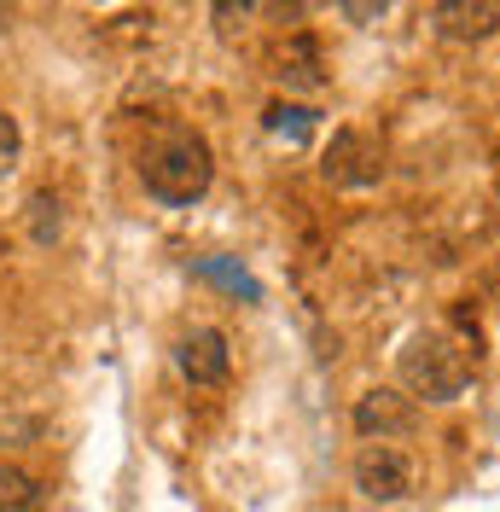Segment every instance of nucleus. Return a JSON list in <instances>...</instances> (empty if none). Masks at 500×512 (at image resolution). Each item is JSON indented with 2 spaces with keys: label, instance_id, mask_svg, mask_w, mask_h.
I'll list each match as a JSON object with an SVG mask.
<instances>
[{
  "label": "nucleus",
  "instance_id": "1",
  "mask_svg": "<svg viewBox=\"0 0 500 512\" xmlns=\"http://www.w3.org/2000/svg\"><path fill=\"white\" fill-rule=\"evenodd\" d=\"M140 181L163 204H198L210 192V181H216L210 140L192 134V128H163L152 146L140 152Z\"/></svg>",
  "mask_w": 500,
  "mask_h": 512
},
{
  "label": "nucleus",
  "instance_id": "2",
  "mask_svg": "<svg viewBox=\"0 0 500 512\" xmlns=\"http://www.w3.org/2000/svg\"><path fill=\"white\" fill-rule=\"evenodd\" d=\"M396 373H402V384L413 396H425V402H454V396H466V384H471V355L460 350L454 332L425 326V332H413L402 344Z\"/></svg>",
  "mask_w": 500,
  "mask_h": 512
},
{
  "label": "nucleus",
  "instance_id": "3",
  "mask_svg": "<svg viewBox=\"0 0 500 512\" xmlns=\"http://www.w3.org/2000/svg\"><path fill=\"white\" fill-rule=\"evenodd\" d=\"M320 175H326V187L367 192L384 181V152H378V140H367L361 128H338L332 146H326V158H320Z\"/></svg>",
  "mask_w": 500,
  "mask_h": 512
},
{
  "label": "nucleus",
  "instance_id": "4",
  "mask_svg": "<svg viewBox=\"0 0 500 512\" xmlns=\"http://www.w3.org/2000/svg\"><path fill=\"white\" fill-rule=\"evenodd\" d=\"M355 489L367 501H402L407 489H413V460L390 443H367L355 454Z\"/></svg>",
  "mask_w": 500,
  "mask_h": 512
},
{
  "label": "nucleus",
  "instance_id": "5",
  "mask_svg": "<svg viewBox=\"0 0 500 512\" xmlns=\"http://www.w3.org/2000/svg\"><path fill=\"white\" fill-rule=\"evenodd\" d=\"M413 425H419V414H413V396H402V390H367V396L355 402V431H361L367 443L407 437Z\"/></svg>",
  "mask_w": 500,
  "mask_h": 512
},
{
  "label": "nucleus",
  "instance_id": "6",
  "mask_svg": "<svg viewBox=\"0 0 500 512\" xmlns=\"http://www.w3.org/2000/svg\"><path fill=\"white\" fill-rule=\"evenodd\" d=\"M175 367H181V379L187 384H221L227 379V367H233L227 338H221L216 326H192V332H181V344H175Z\"/></svg>",
  "mask_w": 500,
  "mask_h": 512
},
{
  "label": "nucleus",
  "instance_id": "7",
  "mask_svg": "<svg viewBox=\"0 0 500 512\" xmlns=\"http://www.w3.org/2000/svg\"><path fill=\"white\" fill-rule=\"evenodd\" d=\"M431 24L448 41H483V35L500 30V0H442L431 12Z\"/></svg>",
  "mask_w": 500,
  "mask_h": 512
},
{
  "label": "nucleus",
  "instance_id": "8",
  "mask_svg": "<svg viewBox=\"0 0 500 512\" xmlns=\"http://www.w3.org/2000/svg\"><path fill=\"white\" fill-rule=\"evenodd\" d=\"M274 76H280L285 88H303V94H309V88H320V59H314V41H309V35H297V41L285 47Z\"/></svg>",
  "mask_w": 500,
  "mask_h": 512
},
{
  "label": "nucleus",
  "instance_id": "9",
  "mask_svg": "<svg viewBox=\"0 0 500 512\" xmlns=\"http://www.w3.org/2000/svg\"><path fill=\"white\" fill-rule=\"evenodd\" d=\"M268 134L285 140V146H309L314 111H309V105H268Z\"/></svg>",
  "mask_w": 500,
  "mask_h": 512
},
{
  "label": "nucleus",
  "instance_id": "10",
  "mask_svg": "<svg viewBox=\"0 0 500 512\" xmlns=\"http://www.w3.org/2000/svg\"><path fill=\"white\" fill-rule=\"evenodd\" d=\"M30 239L35 245H59V233H64V204L53 198V192H30Z\"/></svg>",
  "mask_w": 500,
  "mask_h": 512
},
{
  "label": "nucleus",
  "instance_id": "11",
  "mask_svg": "<svg viewBox=\"0 0 500 512\" xmlns=\"http://www.w3.org/2000/svg\"><path fill=\"white\" fill-rule=\"evenodd\" d=\"M0 512H41V489H35L30 472L0 466Z\"/></svg>",
  "mask_w": 500,
  "mask_h": 512
},
{
  "label": "nucleus",
  "instance_id": "12",
  "mask_svg": "<svg viewBox=\"0 0 500 512\" xmlns=\"http://www.w3.org/2000/svg\"><path fill=\"white\" fill-rule=\"evenodd\" d=\"M18 158H24V128H18L12 111H0V175H12Z\"/></svg>",
  "mask_w": 500,
  "mask_h": 512
},
{
  "label": "nucleus",
  "instance_id": "13",
  "mask_svg": "<svg viewBox=\"0 0 500 512\" xmlns=\"http://www.w3.org/2000/svg\"><path fill=\"white\" fill-rule=\"evenodd\" d=\"M204 274H210V280H221L227 291H245V297H256V280H250L245 268H233V262H204Z\"/></svg>",
  "mask_w": 500,
  "mask_h": 512
},
{
  "label": "nucleus",
  "instance_id": "14",
  "mask_svg": "<svg viewBox=\"0 0 500 512\" xmlns=\"http://www.w3.org/2000/svg\"><path fill=\"white\" fill-rule=\"evenodd\" d=\"M338 12H344V18H384L390 6H384V0H344Z\"/></svg>",
  "mask_w": 500,
  "mask_h": 512
},
{
  "label": "nucleus",
  "instance_id": "15",
  "mask_svg": "<svg viewBox=\"0 0 500 512\" xmlns=\"http://www.w3.org/2000/svg\"><path fill=\"white\" fill-rule=\"evenodd\" d=\"M0 251H6V245H0Z\"/></svg>",
  "mask_w": 500,
  "mask_h": 512
}]
</instances>
